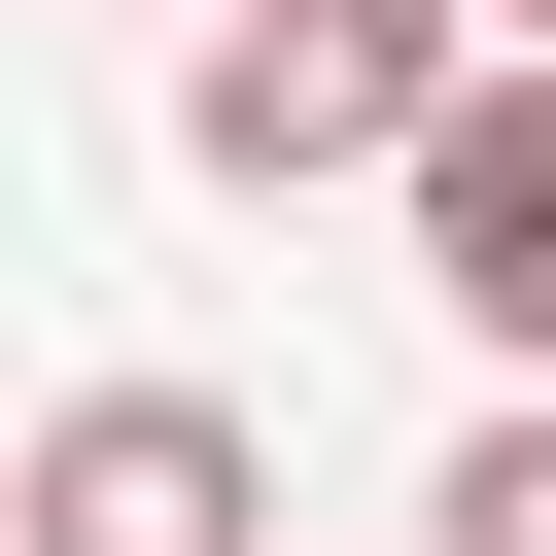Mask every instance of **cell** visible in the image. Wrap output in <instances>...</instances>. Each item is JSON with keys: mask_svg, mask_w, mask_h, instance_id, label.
Returning <instances> with one entry per match:
<instances>
[{"mask_svg": "<svg viewBox=\"0 0 556 556\" xmlns=\"http://www.w3.org/2000/svg\"><path fill=\"white\" fill-rule=\"evenodd\" d=\"M452 104H486V35H452V0H208V35H174V139H208L243 208H313V174H417Z\"/></svg>", "mask_w": 556, "mask_h": 556, "instance_id": "obj_1", "label": "cell"}, {"mask_svg": "<svg viewBox=\"0 0 556 556\" xmlns=\"http://www.w3.org/2000/svg\"><path fill=\"white\" fill-rule=\"evenodd\" d=\"M0 556H278V452H243L208 382H70L35 486H0Z\"/></svg>", "mask_w": 556, "mask_h": 556, "instance_id": "obj_2", "label": "cell"}, {"mask_svg": "<svg viewBox=\"0 0 556 556\" xmlns=\"http://www.w3.org/2000/svg\"><path fill=\"white\" fill-rule=\"evenodd\" d=\"M417 278H452V313L556 382V70H486V104L417 139Z\"/></svg>", "mask_w": 556, "mask_h": 556, "instance_id": "obj_3", "label": "cell"}, {"mask_svg": "<svg viewBox=\"0 0 556 556\" xmlns=\"http://www.w3.org/2000/svg\"><path fill=\"white\" fill-rule=\"evenodd\" d=\"M417 556H556V382H521V417H486V452L417 486Z\"/></svg>", "mask_w": 556, "mask_h": 556, "instance_id": "obj_4", "label": "cell"}, {"mask_svg": "<svg viewBox=\"0 0 556 556\" xmlns=\"http://www.w3.org/2000/svg\"><path fill=\"white\" fill-rule=\"evenodd\" d=\"M452 35H486V70H556V0H452Z\"/></svg>", "mask_w": 556, "mask_h": 556, "instance_id": "obj_5", "label": "cell"}]
</instances>
